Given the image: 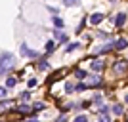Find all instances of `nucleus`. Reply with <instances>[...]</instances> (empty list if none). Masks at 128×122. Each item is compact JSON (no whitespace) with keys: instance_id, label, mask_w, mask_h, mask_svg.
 <instances>
[{"instance_id":"f3484780","label":"nucleus","mask_w":128,"mask_h":122,"mask_svg":"<svg viewBox=\"0 0 128 122\" xmlns=\"http://www.w3.org/2000/svg\"><path fill=\"white\" fill-rule=\"evenodd\" d=\"M76 48H80V44H78V42H71L69 46H65V52H67V53H71V52H75Z\"/></svg>"},{"instance_id":"4468645a","label":"nucleus","mask_w":128,"mask_h":122,"mask_svg":"<svg viewBox=\"0 0 128 122\" xmlns=\"http://www.w3.org/2000/svg\"><path fill=\"white\" fill-rule=\"evenodd\" d=\"M36 69H38V71H48V69H50V63L46 61V59H40V61L36 63Z\"/></svg>"},{"instance_id":"0eeeda50","label":"nucleus","mask_w":128,"mask_h":122,"mask_svg":"<svg viewBox=\"0 0 128 122\" xmlns=\"http://www.w3.org/2000/svg\"><path fill=\"white\" fill-rule=\"evenodd\" d=\"M113 46H115V50H126L128 48V40L126 38H118V40L113 42Z\"/></svg>"},{"instance_id":"5701e85b","label":"nucleus","mask_w":128,"mask_h":122,"mask_svg":"<svg viewBox=\"0 0 128 122\" xmlns=\"http://www.w3.org/2000/svg\"><path fill=\"white\" fill-rule=\"evenodd\" d=\"M6 96H8V88H6V86H0V99H4Z\"/></svg>"},{"instance_id":"dca6fc26","label":"nucleus","mask_w":128,"mask_h":122,"mask_svg":"<svg viewBox=\"0 0 128 122\" xmlns=\"http://www.w3.org/2000/svg\"><path fill=\"white\" fill-rule=\"evenodd\" d=\"M52 23L58 27V29H61V27H63V19H61V17H58V15H52Z\"/></svg>"},{"instance_id":"7ed1b4c3","label":"nucleus","mask_w":128,"mask_h":122,"mask_svg":"<svg viewBox=\"0 0 128 122\" xmlns=\"http://www.w3.org/2000/svg\"><path fill=\"white\" fill-rule=\"evenodd\" d=\"M126 69H128V61H126V59H118V61H115V63H113V71H115V73H118V74L126 73Z\"/></svg>"},{"instance_id":"1a4fd4ad","label":"nucleus","mask_w":128,"mask_h":122,"mask_svg":"<svg viewBox=\"0 0 128 122\" xmlns=\"http://www.w3.org/2000/svg\"><path fill=\"white\" fill-rule=\"evenodd\" d=\"M88 21H90L92 25H100V23L103 21V13H92Z\"/></svg>"},{"instance_id":"f8f14e48","label":"nucleus","mask_w":128,"mask_h":122,"mask_svg":"<svg viewBox=\"0 0 128 122\" xmlns=\"http://www.w3.org/2000/svg\"><path fill=\"white\" fill-rule=\"evenodd\" d=\"M46 109V103L44 101H36L34 105H32V113H40V111H44Z\"/></svg>"},{"instance_id":"cd10ccee","label":"nucleus","mask_w":128,"mask_h":122,"mask_svg":"<svg viewBox=\"0 0 128 122\" xmlns=\"http://www.w3.org/2000/svg\"><path fill=\"white\" fill-rule=\"evenodd\" d=\"M94 101H96V103H102V101H103V97L100 96V94H96V96H94Z\"/></svg>"},{"instance_id":"f03ea898","label":"nucleus","mask_w":128,"mask_h":122,"mask_svg":"<svg viewBox=\"0 0 128 122\" xmlns=\"http://www.w3.org/2000/svg\"><path fill=\"white\" fill-rule=\"evenodd\" d=\"M19 52H21V55L23 57H27V59H36L38 57V52H34V50H31L29 46H27L25 42L19 46Z\"/></svg>"},{"instance_id":"c756f323","label":"nucleus","mask_w":128,"mask_h":122,"mask_svg":"<svg viewBox=\"0 0 128 122\" xmlns=\"http://www.w3.org/2000/svg\"><path fill=\"white\" fill-rule=\"evenodd\" d=\"M100 122H109V118H107V117H102V118H100Z\"/></svg>"},{"instance_id":"9d476101","label":"nucleus","mask_w":128,"mask_h":122,"mask_svg":"<svg viewBox=\"0 0 128 122\" xmlns=\"http://www.w3.org/2000/svg\"><path fill=\"white\" fill-rule=\"evenodd\" d=\"M92 71H94V73H102L103 71V61H100V59L92 61Z\"/></svg>"},{"instance_id":"a211bd4d","label":"nucleus","mask_w":128,"mask_h":122,"mask_svg":"<svg viewBox=\"0 0 128 122\" xmlns=\"http://www.w3.org/2000/svg\"><path fill=\"white\" fill-rule=\"evenodd\" d=\"M16 84H17V78H14V76H8V78H6V88H14Z\"/></svg>"},{"instance_id":"20e7f679","label":"nucleus","mask_w":128,"mask_h":122,"mask_svg":"<svg viewBox=\"0 0 128 122\" xmlns=\"http://www.w3.org/2000/svg\"><path fill=\"white\" fill-rule=\"evenodd\" d=\"M111 21H113V25H115V27H118V29H120V27L126 23V13H117Z\"/></svg>"},{"instance_id":"bb28decb","label":"nucleus","mask_w":128,"mask_h":122,"mask_svg":"<svg viewBox=\"0 0 128 122\" xmlns=\"http://www.w3.org/2000/svg\"><path fill=\"white\" fill-rule=\"evenodd\" d=\"M48 11L54 13V15H58V13H59V10H58V8H54V6H48Z\"/></svg>"},{"instance_id":"6e6552de","label":"nucleus","mask_w":128,"mask_h":122,"mask_svg":"<svg viewBox=\"0 0 128 122\" xmlns=\"http://www.w3.org/2000/svg\"><path fill=\"white\" fill-rule=\"evenodd\" d=\"M16 113H19V115H29L31 113V107L27 105V103H21V105H17L16 109H14Z\"/></svg>"},{"instance_id":"6ab92c4d","label":"nucleus","mask_w":128,"mask_h":122,"mask_svg":"<svg viewBox=\"0 0 128 122\" xmlns=\"http://www.w3.org/2000/svg\"><path fill=\"white\" fill-rule=\"evenodd\" d=\"M63 6H67V8H73V6H80V0H63Z\"/></svg>"},{"instance_id":"9b49d317","label":"nucleus","mask_w":128,"mask_h":122,"mask_svg":"<svg viewBox=\"0 0 128 122\" xmlns=\"http://www.w3.org/2000/svg\"><path fill=\"white\" fill-rule=\"evenodd\" d=\"M75 76L78 80H86L88 78V71H82V69H75Z\"/></svg>"},{"instance_id":"ddd939ff","label":"nucleus","mask_w":128,"mask_h":122,"mask_svg":"<svg viewBox=\"0 0 128 122\" xmlns=\"http://www.w3.org/2000/svg\"><path fill=\"white\" fill-rule=\"evenodd\" d=\"M111 111H113V115H115V117H120V115L124 113V107L120 105V103H117V105H113Z\"/></svg>"},{"instance_id":"2eb2a0df","label":"nucleus","mask_w":128,"mask_h":122,"mask_svg":"<svg viewBox=\"0 0 128 122\" xmlns=\"http://www.w3.org/2000/svg\"><path fill=\"white\" fill-rule=\"evenodd\" d=\"M56 48H58V44L54 42V40H50V42H46V55H50L52 52H56Z\"/></svg>"},{"instance_id":"a878e982","label":"nucleus","mask_w":128,"mask_h":122,"mask_svg":"<svg viewBox=\"0 0 128 122\" xmlns=\"http://www.w3.org/2000/svg\"><path fill=\"white\" fill-rule=\"evenodd\" d=\"M36 82H38L36 78H29V82H27V84H29V88H34V86H36Z\"/></svg>"},{"instance_id":"7c9ffc66","label":"nucleus","mask_w":128,"mask_h":122,"mask_svg":"<svg viewBox=\"0 0 128 122\" xmlns=\"http://www.w3.org/2000/svg\"><path fill=\"white\" fill-rule=\"evenodd\" d=\"M27 122H40V120H38V118H29Z\"/></svg>"},{"instance_id":"c85d7f7f","label":"nucleus","mask_w":128,"mask_h":122,"mask_svg":"<svg viewBox=\"0 0 128 122\" xmlns=\"http://www.w3.org/2000/svg\"><path fill=\"white\" fill-rule=\"evenodd\" d=\"M56 122H67V117H65V115H61V117H58V120Z\"/></svg>"},{"instance_id":"423d86ee","label":"nucleus","mask_w":128,"mask_h":122,"mask_svg":"<svg viewBox=\"0 0 128 122\" xmlns=\"http://www.w3.org/2000/svg\"><path fill=\"white\" fill-rule=\"evenodd\" d=\"M54 38H56L59 44H65L67 40H69V38H67V34H65V32H61L59 29H54Z\"/></svg>"},{"instance_id":"2f4dec72","label":"nucleus","mask_w":128,"mask_h":122,"mask_svg":"<svg viewBox=\"0 0 128 122\" xmlns=\"http://www.w3.org/2000/svg\"><path fill=\"white\" fill-rule=\"evenodd\" d=\"M124 101H126V103H128V94H126V97H124Z\"/></svg>"},{"instance_id":"39448f33","label":"nucleus","mask_w":128,"mask_h":122,"mask_svg":"<svg viewBox=\"0 0 128 122\" xmlns=\"http://www.w3.org/2000/svg\"><path fill=\"white\" fill-rule=\"evenodd\" d=\"M88 78H90V80H88V84H86L88 88H98V86H102V82H103L102 76H98V74H94V76H88Z\"/></svg>"},{"instance_id":"4be33fe9","label":"nucleus","mask_w":128,"mask_h":122,"mask_svg":"<svg viewBox=\"0 0 128 122\" xmlns=\"http://www.w3.org/2000/svg\"><path fill=\"white\" fill-rule=\"evenodd\" d=\"M86 90H88V86H86V84H82V82L75 86V92H86Z\"/></svg>"},{"instance_id":"412c9836","label":"nucleus","mask_w":128,"mask_h":122,"mask_svg":"<svg viewBox=\"0 0 128 122\" xmlns=\"http://www.w3.org/2000/svg\"><path fill=\"white\" fill-rule=\"evenodd\" d=\"M29 97H31V92H21L19 94V99L21 101H29Z\"/></svg>"},{"instance_id":"393cba45","label":"nucleus","mask_w":128,"mask_h":122,"mask_svg":"<svg viewBox=\"0 0 128 122\" xmlns=\"http://www.w3.org/2000/svg\"><path fill=\"white\" fill-rule=\"evenodd\" d=\"M65 92H67V94H73V92H75V86H73V84H67V86H65Z\"/></svg>"},{"instance_id":"f257e3e1","label":"nucleus","mask_w":128,"mask_h":122,"mask_svg":"<svg viewBox=\"0 0 128 122\" xmlns=\"http://www.w3.org/2000/svg\"><path fill=\"white\" fill-rule=\"evenodd\" d=\"M16 65V55L12 52H2L0 53V74H6Z\"/></svg>"},{"instance_id":"b1692460","label":"nucleus","mask_w":128,"mask_h":122,"mask_svg":"<svg viewBox=\"0 0 128 122\" xmlns=\"http://www.w3.org/2000/svg\"><path fill=\"white\" fill-rule=\"evenodd\" d=\"M73 122H88V117H86V115H78Z\"/></svg>"},{"instance_id":"aec40b11","label":"nucleus","mask_w":128,"mask_h":122,"mask_svg":"<svg viewBox=\"0 0 128 122\" xmlns=\"http://www.w3.org/2000/svg\"><path fill=\"white\" fill-rule=\"evenodd\" d=\"M12 105H14V101H10V99H8V101H6V99L0 101V107H2V109H8V107H12Z\"/></svg>"}]
</instances>
